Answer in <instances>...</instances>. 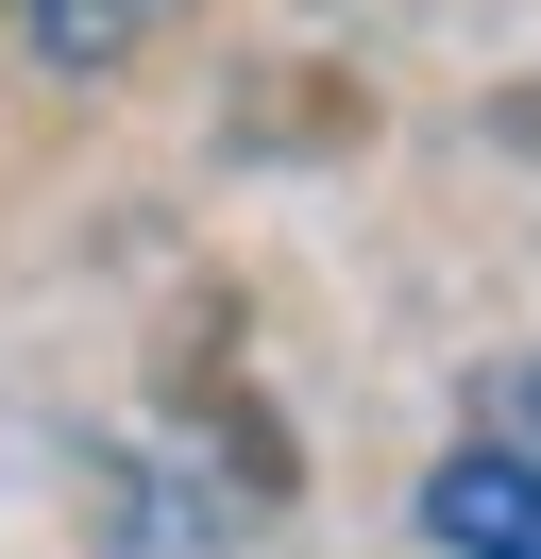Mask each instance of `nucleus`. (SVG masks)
Listing matches in <instances>:
<instances>
[{
  "label": "nucleus",
  "instance_id": "2",
  "mask_svg": "<svg viewBox=\"0 0 541 559\" xmlns=\"http://www.w3.org/2000/svg\"><path fill=\"white\" fill-rule=\"evenodd\" d=\"M473 441H491V457H525V475H541V356H525V373H491V390H473Z\"/></svg>",
  "mask_w": 541,
  "mask_h": 559
},
{
  "label": "nucleus",
  "instance_id": "3",
  "mask_svg": "<svg viewBox=\"0 0 541 559\" xmlns=\"http://www.w3.org/2000/svg\"><path fill=\"white\" fill-rule=\"evenodd\" d=\"M17 17H34L51 51H119V17H135V0H17Z\"/></svg>",
  "mask_w": 541,
  "mask_h": 559
},
{
  "label": "nucleus",
  "instance_id": "1",
  "mask_svg": "<svg viewBox=\"0 0 541 559\" xmlns=\"http://www.w3.org/2000/svg\"><path fill=\"white\" fill-rule=\"evenodd\" d=\"M423 543H440V559H541V475H525V457H491V441H440Z\"/></svg>",
  "mask_w": 541,
  "mask_h": 559
}]
</instances>
